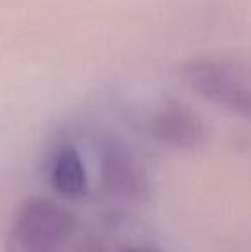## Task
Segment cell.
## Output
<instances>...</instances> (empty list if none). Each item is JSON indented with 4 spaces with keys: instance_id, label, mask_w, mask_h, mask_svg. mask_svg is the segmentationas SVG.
Here are the masks:
<instances>
[{
    "instance_id": "cell-4",
    "label": "cell",
    "mask_w": 251,
    "mask_h": 252,
    "mask_svg": "<svg viewBox=\"0 0 251 252\" xmlns=\"http://www.w3.org/2000/svg\"><path fill=\"white\" fill-rule=\"evenodd\" d=\"M148 127L155 139L178 150H194L203 144L207 137L200 115L188 105L176 100L158 106Z\"/></svg>"
},
{
    "instance_id": "cell-1",
    "label": "cell",
    "mask_w": 251,
    "mask_h": 252,
    "mask_svg": "<svg viewBox=\"0 0 251 252\" xmlns=\"http://www.w3.org/2000/svg\"><path fill=\"white\" fill-rule=\"evenodd\" d=\"M182 81L205 100L251 119V70L231 60L200 55L181 67Z\"/></svg>"
},
{
    "instance_id": "cell-2",
    "label": "cell",
    "mask_w": 251,
    "mask_h": 252,
    "mask_svg": "<svg viewBox=\"0 0 251 252\" xmlns=\"http://www.w3.org/2000/svg\"><path fill=\"white\" fill-rule=\"evenodd\" d=\"M74 228L76 220L64 206L47 197H30L14 213L7 252H59Z\"/></svg>"
},
{
    "instance_id": "cell-7",
    "label": "cell",
    "mask_w": 251,
    "mask_h": 252,
    "mask_svg": "<svg viewBox=\"0 0 251 252\" xmlns=\"http://www.w3.org/2000/svg\"><path fill=\"white\" fill-rule=\"evenodd\" d=\"M86 252H104V251H100V249H88Z\"/></svg>"
},
{
    "instance_id": "cell-3",
    "label": "cell",
    "mask_w": 251,
    "mask_h": 252,
    "mask_svg": "<svg viewBox=\"0 0 251 252\" xmlns=\"http://www.w3.org/2000/svg\"><path fill=\"white\" fill-rule=\"evenodd\" d=\"M100 179L108 194L138 201L148 194V177L134 153L122 141L108 137L100 146Z\"/></svg>"
},
{
    "instance_id": "cell-5",
    "label": "cell",
    "mask_w": 251,
    "mask_h": 252,
    "mask_svg": "<svg viewBox=\"0 0 251 252\" xmlns=\"http://www.w3.org/2000/svg\"><path fill=\"white\" fill-rule=\"evenodd\" d=\"M50 182L55 192L69 199L86 194L88 177L81 155L72 146H64L55 153L50 166Z\"/></svg>"
},
{
    "instance_id": "cell-6",
    "label": "cell",
    "mask_w": 251,
    "mask_h": 252,
    "mask_svg": "<svg viewBox=\"0 0 251 252\" xmlns=\"http://www.w3.org/2000/svg\"><path fill=\"white\" fill-rule=\"evenodd\" d=\"M121 252H162L158 247L151 246V244H134V246H127Z\"/></svg>"
}]
</instances>
